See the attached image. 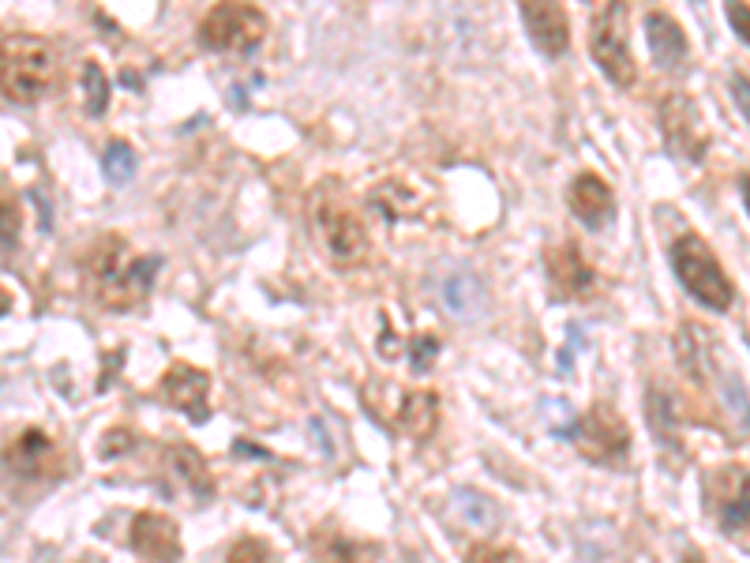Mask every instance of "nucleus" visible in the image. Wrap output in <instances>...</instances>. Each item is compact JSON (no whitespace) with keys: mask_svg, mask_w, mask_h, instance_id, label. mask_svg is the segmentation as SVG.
Here are the masks:
<instances>
[{"mask_svg":"<svg viewBox=\"0 0 750 563\" xmlns=\"http://www.w3.org/2000/svg\"><path fill=\"white\" fill-rule=\"evenodd\" d=\"M166 470L173 477L180 481V488L199 499H210L214 496V477H210L203 455H199L196 448H185V443H177V448L166 451Z\"/></svg>","mask_w":750,"mask_h":563,"instance_id":"nucleus-19","label":"nucleus"},{"mask_svg":"<svg viewBox=\"0 0 750 563\" xmlns=\"http://www.w3.org/2000/svg\"><path fill=\"white\" fill-rule=\"evenodd\" d=\"M571 211L582 218L589 230H600V225L611 222V214H616V196H611L608 180L597 177V174H578L571 185Z\"/></svg>","mask_w":750,"mask_h":563,"instance_id":"nucleus-16","label":"nucleus"},{"mask_svg":"<svg viewBox=\"0 0 750 563\" xmlns=\"http://www.w3.org/2000/svg\"><path fill=\"white\" fill-rule=\"evenodd\" d=\"M398 424L413 435V440H428L439 424V398L432 390H409L398 406Z\"/></svg>","mask_w":750,"mask_h":563,"instance_id":"nucleus-21","label":"nucleus"},{"mask_svg":"<svg viewBox=\"0 0 750 563\" xmlns=\"http://www.w3.org/2000/svg\"><path fill=\"white\" fill-rule=\"evenodd\" d=\"M102 166H106V177L121 185V180H128V177L135 174V151L128 147V143H121V140H117V143H109Z\"/></svg>","mask_w":750,"mask_h":563,"instance_id":"nucleus-28","label":"nucleus"},{"mask_svg":"<svg viewBox=\"0 0 750 563\" xmlns=\"http://www.w3.org/2000/svg\"><path fill=\"white\" fill-rule=\"evenodd\" d=\"M646 38H649V53L664 71H680L687 65V34L683 26L664 12H649L646 15Z\"/></svg>","mask_w":750,"mask_h":563,"instance_id":"nucleus-17","label":"nucleus"},{"mask_svg":"<svg viewBox=\"0 0 750 563\" xmlns=\"http://www.w3.org/2000/svg\"><path fill=\"white\" fill-rule=\"evenodd\" d=\"M128 443H132V435H124V429H113V435L102 440V455H117V451L128 448Z\"/></svg>","mask_w":750,"mask_h":563,"instance_id":"nucleus-33","label":"nucleus"},{"mask_svg":"<svg viewBox=\"0 0 750 563\" xmlns=\"http://www.w3.org/2000/svg\"><path fill=\"white\" fill-rule=\"evenodd\" d=\"M0 462H4L8 474H15L20 481H57V477H64V470H68V459H64L60 443L45 429L20 432L4 448Z\"/></svg>","mask_w":750,"mask_h":563,"instance_id":"nucleus-9","label":"nucleus"},{"mask_svg":"<svg viewBox=\"0 0 750 563\" xmlns=\"http://www.w3.org/2000/svg\"><path fill=\"white\" fill-rule=\"evenodd\" d=\"M162 398L173 406V410L188 413L191 421H207V395H210V376L203 368L191 365H173L166 376H162Z\"/></svg>","mask_w":750,"mask_h":563,"instance_id":"nucleus-15","label":"nucleus"},{"mask_svg":"<svg viewBox=\"0 0 750 563\" xmlns=\"http://www.w3.org/2000/svg\"><path fill=\"white\" fill-rule=\"evenodd\" d=\"M57 49L38 34H8L0 38V90L8 102L34 106L57 84Z\"/></svg>","mask_w":750,"mask_h":563,"instance_id":"nucleus-3","label":"nucleus"},{"mask_svg":"<svg viewBox=\"0 0 750 563\" xmlns=\"http://www.w3.org/2000/svg\"><path fill=\"white\" fill-rule=\"evenodd\" d=\"M225 563H282V560L263 538H241L225 552Z\"/></svg>","mask_w":750,"mask_h":563,"instance_id":"nucleus-27","label":"nucleus"},{"mask_svg":"<svg viewBox=\"0 0 750 563\" xmlns=\"http://www.w3.org/2000/svg\"><path fill=\"white\" fill-rule=\"evenodd\" d=\"M439 357V339H432V334H420V339L413 342V368L417 372H428V365Z\"/></svg>","mask_w":750,"mask_h":563,"instance_id":"nucleus-31","label":"nucleus"},{"mask_svg":"<svg viewBox=\"0 0 750 563\" xmlns=\"http://www.w3.org/2000/svg\"><path fill=\"white\" fill-rule=\"evenodd\" d=\"M731 98H736L739 113H743L750 124V79L747 76H731Z\"/></svg>","mask_w":750,"mask_h":563,"instance_id":"nucleus-32","label":"nucleus"},{"mask_svg":"<svg viewBox=\"0 0 750 563\" xmlns=\"http://www.w3.org/2000/svg\"><path fill=\"white\" fill-rule=\"evenodd\" d=\"M672 267H675V275H680L683 289H687L698 305H706L709 312H728L731 301H736V289H731L720 260L713 256L709 244L702 238H694V233H687V238H680L672 244Z\"/></svg>","mask_w":750,"mask_h":563,"instance_id":"nucleus-5","label":"nucleus"},{"mask_svg":"<svg viewBox=\"0 0 750 563\" xmlns=\"http://www.w3.org/2000/svg\"><path fill=\"white\" fill-rule=\"evenodd\" d=\"M465 563H526V560H521L515 549H499V544H477V549H470Z\"/></svg>","mask_w":750,"mask_h":563,"instance_id":"nucleus-29","label":"nucleus"},{"mask_svg":"<svg viewBox=\"0 0 750 563\" xmlns=\"http://www.w3.org/2000/svg\"><path fill=\"white\" fill-rule=\"evenodd\" d=\"M706 507L717 515L720 530H743L750 522V470L725 466L706 481Z\"/></svg>","mask_w":750,"mask_h":563,"instance_id":"nucleus-11","label":"nucleus"},{"mask_svg":"<svg viewBox=\"0 0 750 563\" xmlns=\"http://www.w3.org/2000/svg\"><path fill=\"white\" fill-rule=\"evenodd\" d=\"M725 8H728V23H731V31H736V38L747 42V49H750V4L747 0H725Z\"/></svg>","mask_w":750,"mask_h":563,"instance_id":"nucleus-30","label":"nucleus"},{"mask_svg":"<svg viewBox=\"0 0 750 563\" xmlns=\"http://www.w3.org/2000/svg\"><path fill=\"white\" fill-rule=\"evenodd\" d=\"M451 511H454V519L462 526H470V530H492V526L499 522V507L484 493H477V488H459L451 499Z\"/></svg>","mask_w":750,"mask_h":563,"instance_id":"nucleus-23","label":"nucleus"},{"mask_svg":"<svg viewBox=\"0 0 750 563\" xmlns=\"http://www.w3.org/2000/svg\"><path fill=\"white\" fill-rule=\"evenodd\" d=\"M680 357H683V365H687L691 376H698V379L709 376V384L717 387L725 410L739 421V432H750L747 387H743V379H739V372L728 365V357H725V350L717 346V339L702 331V327L687 323L680 334Z\"/></svg>","mask_w":750,"mask_h":563,"instance_id":"nucleus-4","label":"nucleus"},{"mask_svg":"<svg viewBox=\"0 0 750 563\" xmlns=\"http://www.w3.org/2000/svg\"><path fill=\"white\" fill-rule=\"evenodd\" d=\"M521 23H526L529 42L537 45V53L544 57H563L571 45V23L560 0H518Z\"/></svg>","mask_w":750,"mask_h":563,"instance_id":"nucleus-12","label":"nucleus"},{"mask_svg":"<svg viewBox=\"0 0 750 563\" xmlns=\"http://www.w3.org/2000/svg\"><path fill=\"white\" fill-rule=\"evenodd\" d=\"M267 38V15L249 0H218L199 23V42L210 53H233L249 57Z\"/></svg>","mask_w":750,"mask_h":563,"instance_id":"nucleus-7","label":"nucleus"},{"mask_svg":"<svg viewBox=\"0 0 750 563\" xmlns=\"http://www.w3.org/2000/svg\"><path fill=\"white\" fill-rule=\"evenodd\" d=\"M683 563H706V560H702L698 552H687V556H683Z\"/></svg>","mask_w":750,"mask_h":563,"instance_id":"nucleus-36","label":"nucleus"},{"mask_svg":"<svg viewBox=\"0 0 750 563\" xmlns=\"http://www.w3.org/2000/svg\"><path fill=\"white\" fill-rule=\"evenodd\" d=\"M20 249V207L12 199H0V263Z\"/></svg>","mask_w":750,"mask_h":563,"instance_id":"nucleus-26","label":"nucleus"},{"mask_svg":"<svg viewBox=\"0 0 750 563\" xmlns=\"http://www.w3.org/2000/svg\"><path fill=\"white\" fill-rule=\"evenodd\" d=\"M593 8L589 15V53L597 68L616 87H630L638 76L627 38V4L624 0H585Z\"/></svg>","mask_w":750,"mask_h":563,"instance_id":"nucleus-6","label":"nucleus"},{"mask_svg":"<svg viewBox=\"0 0 750 563\" xmlns=\"http://www.w3.org/2000/svg\"><path fill=\"white\" fill-rule=\"evenodd\" d=\"M79 87H84V106L90 117H102L109 109V79L98 60H87L84 76H79Z\"/></svg>","mask_w":750,"mask_h":563,"instance_id":"nucleus-25","label":"nucleus"},{"mask_svg":"<svg viewBox=\"0 0 750 563\" xmlns=\"http://www.w3.org/2000/svg\"><path fill=\"white\" fill-rule=\"evenodd\" d=\"M548 278H552V294L560 301H585L597 289V275L574 244H560L548 252Z\"/></svg>","mask_w":750,"mask_h":563,"instance_id":"nucleus-14","label":"nucleus"},{"mask_svg":"<svg viewBox=\"0 0 750 563\" xmlns=\"http://www.w3.org/2000/svg\"><path fill=\"white\" fill-rule=\"evenodd\" d=\"M308 225H312L319 252L334 267L350 271L368 260V230H364L361 214L342 199V192H334V185L312 188V196H308Z\"/></svg>","mask_w":750,"mask_h":563,"instance_id":"nucleus-2","label":"nucleus"},{"mask_svg":"<svg viewBox=\"0 0 750 563\" xmlns=\"http://www.w3.org/2000/svg\"><path fill=\"white\" fill-rule=\"evenodd\" d=\"M132 549L146 563H180V530L158 511H140L132 519Z\"/></svg>","mask_w":750,"mask_h":563,"instance_id":"nucleus-13","label":"nucleus"},{"mask_svg":"<svg viewBox=\"0 0 750 563\" xmlns=\"http://www.w3.org/2000/svg\"><path fill=\"white\" fill-rule=\"evenodd\" d=\"M162 271L158 256H135L124 238H102L87 252V282L95 301L109 312H128L151 294Z\"/></svg>","mask_w":750,"mask_h":563,"instance_id":"nucleus-1","label":"nucleus"},{"mask_svg":"<svg viewBox=\"0 0 750 563\" xmlns=\"http://www.w3.org/2000/svg\"><path fill=\"white\" fill-rule=\"evenodd\" d=\"M443 305L454 320H477L488 308V289H484V282L473 271H454L443 282Z\"/></svg>","mask_w":750,"mask_h":563,"instance_id":"nucleus-18","label":"nucleus"},{"mask_svg":"<svg viewBox=\"0 0 750 563\" xmlns=\"http://www.w3.org/2000/svg\"><path fill=\"white\" fill-rule=\"evenodd\" d=\"M661 132H664L668 151H672L680 162H691V166H698V162L706 158L709 132H706V124H702V117H698V106H694L687 95L664 98V106H661Z\"/></svg>","mask_w":750,"mask_h":563,"instance_id":"nucleus-10","label":"nucleus"},{"mask_svg":"<svg viewBox=\"0 0 750 563\" xmlns=\"http://www.w3.org/2000/svg\"><path fill=\"white\" fill-rule=\"evenodd\" d=\"M649 424H653L657 440L668 448H680V410H675V398L664 387L649 390Z\"/></svg>","mask_w":750,"mask_h":563,"instance_id":"nucleus-24","label":"nucleus"},{"mask_svg":"<svg viewBox=\"0 0 750 563\" xmlns=\"http://www.w3.org/2000/svg\"><path fill=\"white\" fill-rule=\"evenodd\" d=\"M312 544H316V556L323 563H372L375 556H379V549H375V544L353 541V538H345V533H338V530L316 533Z\"/></svg>","mask_w":750,"mask_h":563,"instance_id":"nucleus-22","label":"nucleus"},{"mask_svg":"<svg viewBox=\"0 0 750 563\" xmlns=\"http://www.w3.org/2000/svg\"><path fill=\"white\" fill-rule=\"evenodd\" d=\"M739 192H743V203H747V214H750V174L739 177Z\"/></svg>","mask_w":750,"mask_h":563,"instance_id":"nucleus-34","label":"nucleus"},{"mask_svg":"<svg viewBox=\"0 0 750 563\" xmlns=\"http://www.w3.org/2000/svg\"><path fill=\"white\" fill-rule=\"evenodd\" d=\"M372 207L379 211L387 222H401L406 214H417L424 207V192H417L406 177L383 180V185L372 188Z\"/></svg>","mask_w":750,"mask_h":563,"instance_id":"nucleus-20","label":"nucleus"},{"mask_svg":"<svg viewBox=\"0 0 750 563\" xmlns=\"http://www.w3.org/2000/svg\"><path fill=\"white\" fill-rule=\"evenodd\" d=\"M8 308H12V297H8V289H0V316H4Z\"/></svg>","mask_w":750,"mask_h":563,"instance_id":"nucleus-35","label":"nucleus"},{"mask_svg":"<svg viewBox=\"0 0 750 563\" xmlns=\"http://www.w3.org/2000/svg\"><path fill=\"white\" fill-rule=\"evenodd\" d=\"M566 435H571L574 448H578L589 462H597V466H624L627 455H630L627 421L611 410L608 402L593 406V410L585 413Z\"/></svg>","mask_w":750,"mask_h":563,"instance_id":"nucleus-8","label":"nucleus"},{"mask_svg":"<svg viewBox=\"0 0 750 563\" xmlns=\"http://www.w3.org/2000/svg\"><path fill=\"white\" fill-rule=\"evenodd\" d=\"M694 4H702V0H694Z\"/></svg>","mask_w":750,"mask_h":563,"instance_id":"nucleus-37","label":"nucleus"}]
</instances>
